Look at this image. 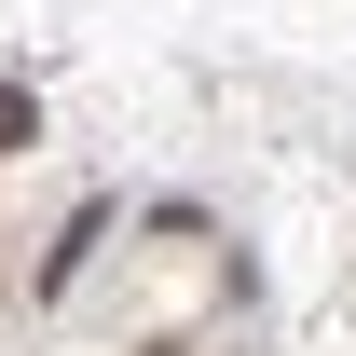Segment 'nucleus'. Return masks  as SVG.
Listing matches in <instances>:
<instances>
[{
	"mask_svg": "<svg viewBox=\"0 0 356 356\" xmlns=\"http://www.w3.org/2000/svg\"><path fill=\"white\" fill-rule=\"evenodd\" d=\"M14 137H28V96H14V83H0V151H14Z\"/></svg>",
	"mask_w": 356,
	"mask_h": 356,
	"instance_id": "1",
	"label": "nucleus"
}]
</instances>
